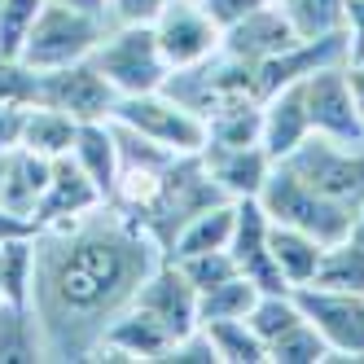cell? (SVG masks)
Masks as SVG:
<instances>
[{"label": "cell", "instance_id": "6da1fadb", "mask_svg": "<svg viewBox=\"0 0 364 364\" xmlns=\"http://www.w3.org/2000/svg\"><path fill=\"white\" fill-rule=\"evenodd\" d=\"M163 250L136 224L75 220L40 232L31 311L40 325L44 360H92L106 325L136 299Z\"/></svg>", "mask_w": 364, "mask_h": 364}, {"label": "cell", "instance_id": "7a4b0ae2", "mask_svg": "<svg viewBox=\"0 0 364 364\" xmlns=\"http://www.w3.org/2000/svg\"><path fill=\"white\" fill-rule=\"evenodd\" d=\"M259 206L268 211L272 224L303 228L321 246L343 242L347 228H351V220H355V211H347V206H338L325 193H316L294 167H285V163H272V176H268L264 193H259Z\"/></svg>", "mask_w": 364, "mask_h": 364}, {"label": "cell", "instance_id": "3957f363", "mask_svg": "<svg viewBox=\"0 0 364 364\" xmlns=\"http://www.w3.org/2000/svg\"><path fill=\"white\" fill-rule=\"evenodd\" d=\"M106 40V18L84 14L62 0H44V9L36 14L27 40H22V62L31 70H53V66H70L97 53V44Z\"/></svg>", "mask_w": 364, "mask_h": 364}, {"label": "cell", "instance_id": "277c9868", "mask_svg": "<svg viewBox=\"0 0 364 364\" xmlns=\"http://www.w3.org/2000/svg\"><path fill=\"white\" fill-rule=\"evenodd\" d=\"M92 66L106 75V84L119 97L159 92L171 80V66H167L149 22H119V31H106V40L92 53Z\"/></svg>", "mask_w": 364, "mask_h": 364}, {"label": "cell", "instance_id": "5b68a950", "mask_svg": "<svg viewBox=\"0 0 364 364\" xmlns=\"http://www.w3.org/2000/svg\"><path fill=\"white\" fill-rule=\"evenodd\" d=\"M110 119L132 127L136 136L163 145L167 154H202V145H206V119L198 110H189L180 97H171L167 88L119 97Z\"/></svg>", "mask_w": 364, "mask_h": 364}, {"label": "cell", "instance_id": "8992f818", "mask_svg": "<svg viewBox=\"0 0 364 364\" xmlns=\"http://www.w3.org/2000/svg\"><path fill=\"white\" fill-rule=\"evenodd\" d=\"M281 163L294 167L329 202L347 206V211H360L364 206V145H338L329 136H307Z\"/></svg>", "mask_w": 364, "mask_h": 364}, {"label": "cell", "instance_id": "52a82bcc", "mask_svg": "<svg viewBox=\"0 0 364 364\" xmlns=\"http://www.w3.org/2000/svg\"><path fill=\"white\" fill-rule=\"evenodd\" d=\"M149 27L171 70H193L224 48V27L202 9V0H167Z\"/></svg>", "mask_w": 364, "mask_h": 364}, {"label": "cell", "instance_id": "ba28073f", "mask_svg": "<svg viewBox=\"0 0 364 364\" xmlns=\"http://www.w3.org/2000/svg\"><path fill=\"white\" fill-rule=\"evenodd\" d=\"M40 88H36V106H53L70 114L75 123H92V119H110L119 92L106 84V75L92 66V58L53 66V70H36Z\"/></svg>", "mask_w": 364, "mask_h": 364}, {"label": "cell", "instance_id": "9c48e42d", "mask_svg": "<svg viewBox=\"0 0 364 364\" xmlns=\"http://www.w3.org/2000/svg\"><path fill=\"white\" fill-rule=\"evenodd\" d=\"M303 101H307V119H311V136H329L338 145H364V119L355 110L343 62L311 70L303 80Z\"/></svg>", "mask_w": 364, "mask_h": 364}, {"label": "cell", "instance_id": "30bf717a", "mask_svg": "<svg viewBox=\"0 0 364 364\" xmlns=\"http://www.w3.org/2000/svg\"><path fill=\"white\" fill-rule=\"evenodd\" d=\"M303 321L316 325L329 355L364 360V294L355 290H329V285H299L294 290Z\"/></svg>", "mask_w": 364, "mask_h": 364}, {"label": "cell", "instance_id": "8fae6325", "mask_svg": "<svg viewBox=\"0 0 364 364\" xmlns=\"http://www.w3.org/2000/svg\"><path fill=\"white\" fill-rule=\"evenodd\" d=\"M132 303L145 307L149 316L171 333V343L198 329V290H193V281L180 272V264H171V259H159V264H154V272L141 281V290H136Z\"/></svg>", "mask_w": 364, "mask_h": 364}, {"label": "cell", "instance_id": "7c38bea8", "mask_svg": "<svg viewBox=\"0 0 364 364\" xmlns=\"http://www.w3.org/2000/svg\"><path fill=\"white\" fill-rule=\"evenodd\" d=\"M268 211L259 206V198H237V220H232V237H228V255L237 259V272L246 281L259 285V294H277L290 290L285 277L272 264V246H268Z\"/></svg>", "mask_w": 364, "mask_h": 364}, {"label": "cell", "instance_id": "4fadbf2b", "mask_svg": "<svg viewBox=\"0 0 364 364\" xmlns=\"http://www.w3.org/2000/svg\"><path fill=\"white\" fill-rule=\"evenodd\" d=\"M97 206H106V198L97 193V185L84 176V167L75 163L70 154L53 159V171H48L44 198H40V206H36V224H40V232L66 228V224H75V220L92 215Z\"/></svg>", "mask_w": 364, "mask_h": 364}, {"label": "cell", "instance_id": "5bb4252c", "mask_svg": "<svg viewBox=\"0 0 364 364\" xmlns=\"http://www.w3.org/2000/svg\"><path fill=\"white\" fill-rule=\"evenodd\" d=\"M299 40L303 36L294 31V22H290V14H285V5H277V0H272V5L255 9L250 18L224 27V48H220V53L237 58L246 66H259V62L285 53V48H294Z\"/></svg>", "mask_w": 364, "mask_h": 364}, {"label": "cell", "instance_id": "9a60e30c", "mask_svg": "<svg viewBox=\"0 0 364 364\" xmlns=\"http://www.w3.org/2000/svg\"><path fill=\"white\" fill-rule=\"evenodd\" d=\"M202 167L224 198H259L272 176V154L264 145H202Z\"/></svg>", "mask_w": 364, "mask_h": 364}, {"label": "cell", "instance_id": "2e32d148", "mask_svg": "<svg viewBox=\"0 0 364 364\" xmlns=\"http://www.w3.org/2000/svg\"><path fill=\"white\" fill-rule=\"evenodd\" d=\"M171 347V333L149 316L145 307L127 303L119 316L106 325L92 360H163Z\"/></svg>", "mask_w": 364, "mask_h": 364}, {"label": "cell", "instance_id": "e0dca14e", "mask_svg": "<svg viewBox=\"0 0 364 364\" xmlns=\"http://www.w3.org/2000/svg\"><path fill=\"white\" fill-rule=\"evenodd\" d=\"M259 145L272 154V163L290 159V154L311 136V119H307V101H303V80L299 84H285L281 92L259 101Z\"/></svg>", "mask_w": 364, "mask_h": 364}, {"label": "cell", "instance_id": "ac0fdd59", "mask_svg": "<svg viewBox=\"0 0 364 364\" xmlns=\"http://www.w3.org/2000/svg\"><path fill=\"white\" fill-rule=\"evenodd\" d=\"M70 159L84 167V176L97 185L101 198H114L119 189V136H114V119H92L75 127V145Z\"/></svg>", "mask_w": 364, "mask_h": 364}, {"label": "cell", "instance_id": "d6986e66", "mask_svg": "<svg viewBox=\"0 0 364 364\" xmlns=\"http://www.w3.org/2000/svg\"><path fill=\"white\" fill-rule=\"evenodd\" d=\"M48 171H53V159L44 154H31V149H9L5 159V180H0V206H9L18 215H36V206L44 198V185H48Z\"/></svg>", "mask_w": 364, "mask_h": 364}, {"label": "cell", "instance_id": "ffe728a7", "mask_svg": "<svg viewBox=\"0 0 364 364\" xmlns=\"http://www.w3.org/2000/svg\"><path fill=\"white\" fill-rule=\"evenodd\" d=\"M268 246H272V264L277 272L285 277L290 290L299 285H311L321 272V259H325V246L303 228H290V224H272L268 228Z\"/></svg>", "mask_w": 364, "mask_h": 364}, {"label": "cell", "instance_id": "44dd1931", "mask_svg": "<svg viewBox=\"0 0 364 364\" xmlns=\"http://www.w3.org/2000/svg\"><path fill=\"white\" fill-rule=\"evenodd\" d=\"M232 220H237V202H232V198L202 206V211L193 220H185V228L171 237V246H167L163 259H185V255H198V250H220V246H228Z\"/></svg>", "mask_w": 364, "mask_h": 364}, {"label": "cell", "instance_id": "7402d4cb", "mask_svg": "<svg viewBox=\"0 0 364 364\" xmlns=\"http://www.w3.org/2000/svg\"><path fill=\"white\" fill-rule=\"evenodd\" d=\"M75 123L70 114L53 110V106H27V114H22V149L31 154H44V159H62V154H70L75 145Z\"/></svg>", "mask_w": 364, "mask_h": 364}, {"label": "cell", "instance_id": "603a6c76", "mask_svg": "<svg viewBox=\"0 0 364 364\" xmlns=\"http://www.w3.org/2000/svg\"><path fill=\"white\" fill-rule=\"evenodd\" d=\"M31 360H44L36 311L0 299V364H31Z\"/></svg>", "mask_w": 364, "mask_h": 364}, {"label": "cell", "instance_id": "cb8c5ba5", "mask_svg": "<svg viewBox=\"0 0 364 364\" xmlns=\"http://www.w3.org/2000/svg\"><path fill=\"white\" fill-rule=\"evenodd\" d=\"M259 299V285L246 281L242 272L228 277L220 285H211V290L198 294V325H215V321H246L250 307Z\"/></svg>", "mask_w": 364, "mask_h": 364}, {"label": "cell", "instance_id": "d4e9b609", "mask_svg": "<svg viewBox=\"0 0 364 364\" xmlns=\"http://www.w3.org/2000/svg\"><path fill=\"white\" fill-rule=\"evenodd\" d=\"M36 242L40 237H22V242H5L0 246V299L31 307V290H36Z\"/></svg>", "mask_w": 364, "mask_h": 364}, {"label": "cell", "instance_id": "484cf974", "mask_svg": "<svg viewBox=\"0 0 364 364\" xmlns=\"http://www.w3.org/2000/svg\"><path fill=\"white\" fill-rule=\"evenodd\" d=\"M259 101H228L206 114V145H259Z\"/></svg>", "mask_w": 364, "mask_h": 364}, {"label": "cell", "instance_id": "4316f807", "mask_svg": "<svg viewBox=\"0 0 364 364\" xmlns=\"http://www.w3.org/2000/svg\"><path fill=\"white\" fill-rule=\"evenodd\" d=\"M202 329L215 343L220 364H268V347L250 329V321H215V325H202Z\"/></svg>", "mask_w": 364, "mask_h": 364}, {"label": "cell", "instance_id": "83f0119b", "mask_svg": "<svg viewBox=\"0 0 364 364\" xmlns=\"http://www.w3.org/2000/svg\"><path fill=\"white\" fill-rule=\"evenodd\" d=\"M268 360L272 364H321V360H329V347L316 333V325L299 321V325H290L285 333H277L268 343Z\"/></svg>", "mask_w": 364, "mask_h": 364}, {"label": "cell", "instance_id": "f1b7e54d", "mask_svg": "<svg viewBox=\"0 0 364 364\" xmlns=\"http://www.w3.org/2000/svg\"><path fill=\"white\" fill-rule=\"evenodd\" d=\"M246 321H250V329L264 338V347H268L277 333H285L290 325H299V321H303V311H299L294 290H277V294H259Z\"/></svg>", "mask_w": 364, "mask_h": 364}, {"label": "cell", "instance_id": "f546056e", "mask_svg": "<svg viewBox=\"0 0 364 364\" xmlns=\"http://www.w3.org/2000/svg\"><path fill=\"white\" fill-rule=\"evenodd\" d=\"M285 14H290L294 31L303 40H321V36L343 31L347 0H285Z\"/></svg>", "mask_w": 364, "mask_h": 364}, {"label": "cell", "instance_id": "4dcf8cb0", "mask_svg": "<svg viewBox=\"0 0 364 364\" xmlns=\"http://www.w3.org/2000/svg\"><path fill=\"white\" fill-rule=\"evenodd\" d=\"M311 285H329V290H355L364 294V255L347 242H333L325 246V259H321V272Z\"/></svg>", "mask_w": 364, "mask_h": 364}, {"label": "cell", "instance_id": "1f68e13d", "mask_svg": "<svg viewBox=\"0 0 364 364\" xmlns=\"http://www.w3.org/2000/svg\"><path fill=\"white\" fill-rule=\"evenodd\" d=\"M171 264H180V272H185L193 281V290H211V285L228 281V277H237V259L228 255V246L220 250H198V255H185V259H171Z\"/></svg>", "mask_w": 364, "mask_h": 364}, {"label": "cell", "instance_id": "d6a6232c", "mask_svg": "<svg viewBox=\"0 0 364 364\" xmlns=\"http://www.w3.org/2000/svg\"><path fill=\"white\" fill-rule=\"evenodd\" d=\"M40 9H44V0H0V53H9V58L22 53V40H27Z\"/></svg>", "mask_w": 364, "mask_h": 364}, {"label": "cell", "instance_id": "836d02e7", "mask_svg": "<svg viewBox=\"0 0 364 364\" xmlns=\"http://www.w3.org/2000/svg\"><path fill=\"white\" fill-rule=\"evenodd\" d=\"M36 88H40V75L27 62L0 53V101H9V106H36Z\"/></svg>", "mask_w": 364, "mask_h": 364}, {"label": "cell", "instance_id": "e575fe53", "mask_svg": "<svg viewBox=\"0 0 364 364\" xmlns=\"http://www.w3.org/2000/svg\"><path fill=\"white\" fill-rule=\"evenodd\" d=\"M343 40H347V62H364V0H347Z\"/></svg>", "mask_w": 364, "mask_h": 364}, {"label": "cell", "instance_id": "d590c367", "mask_svg": "<svg viewBox=\"0 0 364 364\" xmlns=\"http://www.w3.org/2000/svg\"><path fill=\"white\" fill-rule=\"evenodd\" d=\"M264 5H272V0H202V9L211 14L220 27H232V22L250 18L255 9H264Z\"/></svg>", "mask_w": 364, "mask_h": 364}, {"label": "cell", "instance_id": "8d00e7d4", "mask_svg": "<svg viewBox=\"0 0 364 364\" xmlns=\"http://www.w3.org/2000/svg\"><path fill=\"white\" fill-rule=\"evenodd\" d=\"M22 237H40L36 215H18V211H9V206H0V246L22 242Z\"/></svg>", "mask_w": 364, "mask_h": 364}, {"label": "cell", "instance_id": "74e56055", "mask_svg": "<svg viewBox=\"0 0 364 364\" xmlns=\"http://www.w3.org/2000/svg\"><path fill=\"white\" fill-rule=\"evenodd\" d=\"M167 0H110V14L119 22H154Z\"/></svg>", "mask_w": 364, "mask_h": 364}, {"label": "cell", "instance_id": "f35d334b", "mask_svg": "<svg viewBox=\"0 0 364 364\" xmlns=\"http://www.w3.org/2000/svg\"><path fill=\"white\" fill-rule=\"evenodd\" d=\"M22 114H27V106H9V101H0V149H18Z\"/></svg>", "mask_w": 364, "mask_h": 364}, {"label": "cell", "instance_id": "ab89813d", "mask_svg": "<svg viewBox=\"0 0 364 364\" xmlns=\"http://www.w3.org/2000/svg\"><path fill=\"white\" fill-rule=\"evenodd\" d=\"M347 80H351L355 110H360V119H364V62H347Z\"/></svg>", "mask_w": 364, "mask_h": 364}, {"label": "cell", "instance_id": "60d3db41", "mask_svg": "<svg viewBox=\"0 0 364 364\" xmlns=\"http://www.w3.org/2000/svg\"><path fill=\"white\" fill-rule=\"evenodd\" d=\"M347 246H355L360 255H364V206L355 211V220H351V228H347V237H343Z\"/></svg>", "mask_w": 364, "mask_h": 364}, {"label": "cell", "instance_id": "b9f144b4", "mask_svg": "<svg viewBox=\"0 0 364 364\" xmlns=\"http://www.w3.org/2000/svg\"><path fill=\"white\" fill-rule=\"evenodd\" d=\"M62 5H75V9L97 14V18H106V14H110V0H62Z\"/></svg>", "mask_w": 364, "mask_h": 364}, {"label": "cell", "instance_id": "7bdbcfd3", "mask_svg": "<svg viewBox=\"0 0 364 364\" xmlns=\"http://www.w3.org/2000/svg\"><path fill=\"white\" fill-rule=\"evenodd\" d=\"M5 159H9V149H0V180H5Z\"/></svg>", "mask_w": 364, "mask_h": 364}, {"label": "cell", "instance_id": "ee69618b", "mask_svg": "<svg viewBox=\"0 0 364 364\" xmlns=\"http://www.w3.org/2000/svg\"><path fill=\"white\" fill-rule=\"evenodd\" d=\"M277 5H285V0H277Z\"/></svg>", "mask_w": 364, "mask_h": 364}]
</instances>
